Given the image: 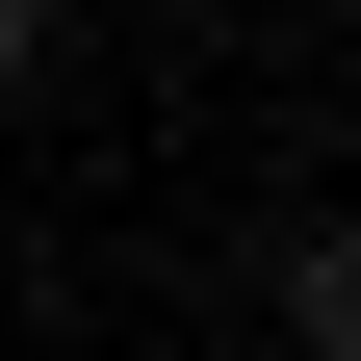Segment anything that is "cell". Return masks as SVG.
I'll return each mask as SVG.
<instances>
[{
	"instance_id": "6da1fadb",
	"label": "cell",
	"mask_w": 361,
	"mask_h": 361,
	"mask_svg": "<svg viewBox=\"0 0 361 361\" xmlns=\"http://www.w3.org/2000/svg\"><path fill=\"white\" fill-rule=\"evenodd\" d=\"M258 336H284V361H361V233H336V207H284V258H258Z\"/></svg>"
},
{
	"instance_id": "7a4b0ae2",
	"label": "cell",
	"mask_w": 361,
	"mask_h": 361,
	"mask_svg": "<svg viewBox=\"0 0 361 361\" xmlns=\"http://www.w3.org/2000/svg\"><path fill=\"white\" fill-rule=\"evenodd\" d=\"M26 78H52V0H0V104H26Z\"/></svg>"
}]
</instances>
